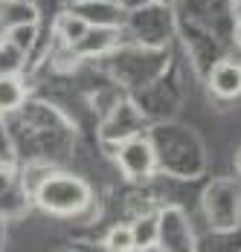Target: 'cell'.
<instances>
[{"label": "cell", "mask_w": 241, "mask_h": 252, "mask_svg": "<svg viewBox=\"0 0 241 252\" xmlns=\"http://www.w3.org/2000/svg\"><path fill=\"white\" fill-rule=\"evenodd\" d=\"M93 200V191L84 180L73 174H49L35 186V203L58 218L81 215Z\"/></svg>", "instance_id": "6da1fadb"}, {"label": "cell", "mask_w": 241, "mask_h": 252, "mask_svg": "<svg viewBox=\"0 0 241 252\" xmlns=\"http://www.w3.org/2000/svg\"><path fill=\"white\" fill-rule=\"evenodd\" d=\"M117 162H120L122 174L131 177V180H143L154 171L157 165V157H154V148L145 136H131L122 142L120 154H117Z\"/></svg>", "instance_id": "7a4b0ae2"}, {"label": "cell", "mask_w": 241, "mask_h": 252, "mask_svg": "<svg viewBox=\"0 0 241 252\" xmlns=\"http://www.w3.org/2000/svg\"><path fill=\"white\" fill-rule=\"evenodd\" d=\"M209 90L221 99L241 96V64L239 61H218L209 73Z\"/></svg>", "instance_id": "3957f363"}, {"label": "cell", "mask_w": 241, "mask_h": 252, "mask_svg": "<svg viewBox=\"0 0 241 252\" xmlns=\"http://www.w3.org/2000/svg\"><path fill=\"white\" fill-rule=\"evenodd\" d=\"M117 41H120L117 26H90V29L73 44V50L79 52V55H102V52L111 50Z\"/></svg>", "instance_id": "277c9868"}, {"label": "cell", "mask_w": 241, "mask_h": 252, "mask_svg": "<svg viewBox=\"0 0 241 252\" xmlns=\"http://www.w3.org/2000/svg\"><path fill=\"white\" fill-rule=\"evenodd\" d=\"M0 24L6 26V29L35 26L38 24V9L29 0H3L0 3Z\"/></svg>", "instance_id": "5b68a950"}, {"label": "cell", "mask_w": 241, "mask_h": 252, "mask_svg": "<svg viewBox=\"0 0 241 252\" xmlns=\"http://www.w3.org/2000/svg\"><path fill=\"white\" fill-rule=\"evenodd\" d=\"M26 67V50L0 38V78H18Z\"/></svg>", "instance_id": "8992f818"}, {"label": "cell", "mask_w": 241, "mask_h": 252, "mask_svg": "<svg viewBox=\"0 0 241 252\" xmlns=\"http://www.w3.org/2000/svg\"><path fill=\"white\" fill-rule=\"evenodd\" d=\"M55 29H58V35L67 41V47H73L87 29H90V24L84 21V18H79L76 12H64V15H58V21H55Z\"/></svg>", "instance_id": "52a82bcc"}, {"label": "cell", "mask_w": 241, "mask_h": 252, "mask_svg": "<svg viewBox=\"0 0 241 252\" xmlns=\"http://www.w3.org/2000/svg\"><path fill=\"white\" fill-rule=\"evenodd\" d=\"M24 84L18 78H0V113H12L24 104Z\"/></svg>", "instance_id": "ba28073f"}, {"label": "cell", "mask_w": 241, "mask_h": 252, "mask_svg": "<svg viewBox=\"0 0 241 252\" xmlns=\"http://www.w3.org/2000/svg\"><path fill=\"white\" fill-rule=\"evenodd\" d=\"M105 250L108 252H131L134 250V229L131 226H114L105 235Z\"/></svg>", "instance_id": "9c48e42d"}, {"label": "cell", "mask_w": 241, "mask_h": 252, "mask_svg": "<svg viewBox=\"0 0 241 252\" xmlns=\"http://www.w3.org/2000/svg\"><path fill=\"white\" fill-rule=\"evenodd\" d=\"M154 226H157L154 218H143L137 226H131L134 229V247H148V244H154V241L160 238V229H154Z\"/></svg>", "instance_id": "30bf717a"}, {"label": "cell", "mask_w": 241, "mask_h": 252, "mask_svg": "<svg viewBox=\"0 0 241 252\" xmlns=\"http://www.w3.org/2000/svg\"><path fill=\"white\" fill-rule=\"evenodd\" d=\"M6 41L18 44L21 50H29L32 41H35V26H15V29H6Z\"/></svg>", "instance_id": "8fae6325"}, {"label": "cell", "mask_w": 241, "mask_h": 252, "mask_svg": "<svg viewBox=\"0 0 241 252\" xmlns=\"http://www.w3.org/2000/svg\"><path fill=\"white\" fill-rule=\"evenodd\" d=\"M230 15L236 18V24H241V0H233L230 3Z\"/></svg>", "instance_id": "7c38bea8"}, {"label": "cell", "mask_w": 241, "mask_h": 252, "mask_svg": "<svg viewBox=\"0 0 241 252\" xmlns=\"http://www.w3.org/2000/svg\"><path fill=\"white\" fill-rule=\"evenodd\" d=\"M9 183H12V177H9V171H0V194L9 189Z\"/></svg>", "instance_id": "4fadbf2b"}, {"label": "cell", "mask_w": 241, "mask_h": 252, "mask_svg": "<svg viewBox=\"0 0 241 252\" xmlns=\"http://www.w3.org/2000/svg\"><path fill=\"white\" fill-rule=\"evenodd\" d=\"M233 41L241 47V24H236V32H233Z\"/></svg>", "instance_id": "5bb4252c"}, {"label": "cell", "mask_w": 241, "mask_h": 252, "mask_svg": "<svg viewBox=\"0 0 241 252\" xmlns=\"http://www.w3.org/2000/svg\"><path fill=\"white\" fill-rule=\"evenodd\" d=\"M236 168H239V174H241V148H239V154H236Z\"/></svg>", "instance_id": "9a60e30c"}]
</instances>
